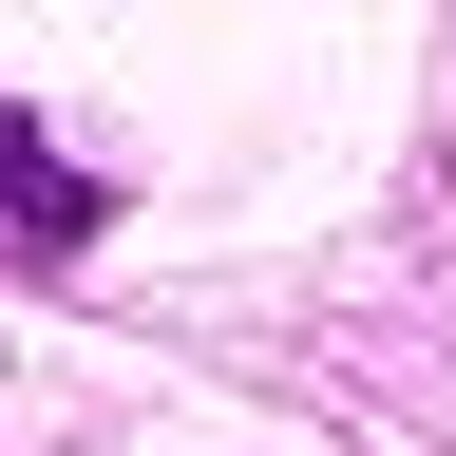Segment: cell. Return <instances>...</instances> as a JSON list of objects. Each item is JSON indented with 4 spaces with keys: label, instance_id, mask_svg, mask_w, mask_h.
Returning a JSON list of instances; mask_svg holds the SVG:
<instances>
[{
    "label": "cell",
    "instance_id": "1",
    "mask_svg": "<svg viewBox=\"0 0 456 456\" xmlns=\"http://www.w3.org/2000/svg\"><path fill=\"white\" fill-rule=\"evenodd\" d=\"M0 228H20V248H77V228H95V191H77V171H38L20 114H0Z\"/></svg>",
    "mask_w": 456,
    "mask_h": 456
}]
</instances>
